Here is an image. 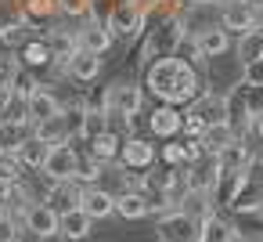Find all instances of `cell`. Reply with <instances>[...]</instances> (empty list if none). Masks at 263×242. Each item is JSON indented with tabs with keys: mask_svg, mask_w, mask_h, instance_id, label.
<instances>
[{
	"mask_svg": "<svg viewBox=\"0 0 263 242\" xmlns=\"http://www.w3.org/2000/svg\"><path fill=\"white\" fill-rule=\"evenodd\" d=\"M202 238V220L180 213L177 206L159 213L155 220V242H198Z\"/></svg>",
	"mask_w": 263,
	"mask_h": 242,
	"instance_id": "cell-1",
	"label": "cell"
},
{
	"mask_svg": "<svg viewBox=\"0 0 263 242\" xmlns=\"http://www.w3.org/2000/svg\"><path fill=\"white\" fill-rule=\"evenodd\" d=\"M259 206H263V155H252L241 170V184L227 210L238 213V210H259Z\"/></svg>",
	"mask_w": 263,
	"mask_h": 242,
	"instance_id": "cell-2",
	"label": "cell"
},
{
	"mask_svg": "<svg viewBox=\"0 0 263 242\" xmlns=\"http://www.w3.org/2000/svg\"><path fill=\"white\" fill-rule=\"evenodd\" d=\"M177 73H180V55L155 58V62L144 69V91H148L155 101H166V105H170V94H173Z\"/></svg>",
	"mask_w": 263,
	"mask_h": 242,
	"instance_id": "cell-3",
	"label": "cell"
},
{
	"mask_svg": "<svg viewBox=\"0 0 263 242\" xmlns=\"http://www.w3.org/2000/svg\"><path fill=\"white\" fill-rule=\"evenodd\" d=\"M155 163H159V155H155V145H152L148 137H141V134H126V137H123L119 159H116L119 170H126V174H144V170L155 166Z\"/></svg>",
	"mask_w": 263,
	"mask_h": 242,
	"instance_id": "cell-4",
	"label": "cell"
},
{
	"mask_svg": "<svg viewBox=\"0 0 263 242\" xmlns=\"http://www.w3.org/2000/svg\"><path fill=\"white\" fill-rule=\"evenodd\" d=\"M187 40H191V47L198 51L202 62H209V58H223V55L231 51V33H227L220 22H209V26L187 33Z\"/></svg>",
	"mask_w": 263,
	"mask_h": 242,
	"instance_id": "cell-5",
	"label": "cell"
},
{
	"mask_svg": "<svg viewBox=\"0 0 263 242\" xmlns=\"http://www.w3.org/2000/svg\"><path fill=\"white\" fill-rule=\"evenodd\" d=\"M76 44H80V51H90V55H108V47L116 44V37L108 33V26H105V19L101 15H87L80 26H76Z\"/></svg>",
	"mask_w": 263,
	"mask_h": 242,
	"instance_id": "cell-6",
	"label": "cell"
},
{
	"mask_svg": "<svg viewBox=\"0 0 263 242\" xmlns=\"http://www.w3.org/2000/svg\"><path fill=\"white\" fill-rule=\"evenodd\" d=\"M216 174H220V163L216 155H198L191 163L180 166V177H184V192H209L213 195V184H216Z\"/></svg>",
	"mask_w": 263,
	"mask_h": 242,
	"instance_id": "cell-7",
	"label": "cell"
},
{
	"mask_svg": "<svg viewBox=\"0 0 263 242\" xmlns=\"http://www.w3.org/2000/svg\"><path fill=\"white\" fill-rule=\"evenodd\" d=\"M76 166H80V152L65 141V145H51V152H47L40 174H44L47 181H76Z\"/></svg>",
	"mask_w": 263,
	"mask_h": 242,
	"instance_id": "cell-8",
	"label": "cell"
},
{
	"mask_svg": "<svg viewBox=\"0 0 263 242\" xmlns=\"http://www.w3.org/2000/svg\"><path fill=\"white\" fill-rule=\"evenodd\" d=\"M18 224H22V231H29V235H36V238H58V213L47 206V202H29L22 213H18Z\"/></svg>",
	"mask_w": 263,
	"mask_h": 242,
	"instance_id": "cell-9",
	"label": "cell"
},
{
	"mask_svg": "<svg viewBox=\"0 0 263 242\" xmlns=\"http://www.w3.org/2000/svg\"><path fill=\"white\" fill-rule=\"evenodd\" d=\"M202 91H205V87H202V73H198V65H195V62H187V58L180 55V73H177V83H173L170 105L187 109V105H191Z\"/></svg>",
	"mask_w": 263,
	"mask_h": 242,
	"instance_id": "cell-10",
	"label": "cell"
},
{
	"mask_svg": "<svg viewBox=\"0 0 263 242\" xmlns=\"http://www.w3.org/2000/svg\"><path fill=\"white\" fill-rule=\"evenodd\" d=\"M180 123H184V109H177V105L159 101V105L148 112V134H152V137H159V141L180 137Z\"/></svg>",
	"mask_w": 263,
	"mask_h": 242,
	"instance_id": "cell-11",
	"label": "cell"
},
{
	"mask_svg": "<svg viewBox=\"0 0 263 242\" xmlns=\"http://www.w3.org/2000/svg\"><path fill=\"white\" fill-rule=\"evenodd\" d=\"M47 44H51V65H54V73L58 76H65V62L80 51V44H76V29H69V26H58V29H47V37H44Z\"/></svg>",
	"mask_w": 263,
	"mask_h": 242,
	"instance_id": "cell-12",
	"label": "cell"
},
{
	"mask_svg": "<svg viewBox=\"0 0 263 242\" xmlns=\"http://www.w3.org/2000/svg\"><path fill=\"white\" fill-rule=\"evenodd\" d=\"M80 210L90 217V220H108L116 213V195L101 184H87L80 192Z\"/></svg>",
	"mask_w": 263,
	"mask_h": 242,
	"instance_id": "cell-13",
	"label": "cell"
},
{
	"mask_svg": "<svg viewBox=\"0 0 263 242\" xmlns=\"http://www.w3.org/2000/svg\"><path fill=\"white\" fill-rule=\"evenodd\" d=\"M80 192H83V184H76V181H47V192H44L40 202H47L62 217V213H69V210L80 206Z\"/></svg>",
	"mask_w": 263,
	"mask_h": 242,
	"instance_id": "cell-14",
	"label": "cell"
},
{
	"mask_svg": "<svg viewBox=\"0 0 263 242\" xmlns=\"http://www.w3.org/2000/svg\"><path fill=\"white\" fill-rule=\"evenodd\" d=\"M58 112H62V101H58V94H54L47 83H40V87L26 98V116H29L33 127L44 123V119H51V116H58Z\"/></svg>",
	"mask_w": 263,
	"mask_h": 242,
	"instance_id": "cell-15",
	"label": "cell"
},
{
	"mask_svg": "<svg viewBox=\"0 0 263 242\" xmlns=\"http://www.w3.org/2000/svg\"><path fill=\"white\" fill-rule=\"evenodd\" d=\"M231 37H245L256 29V11L249 4H220V19H216Z\"/></svg>",
	"mask_w": 263,
	"mask_h": 242,
	"instance_id": "cell-16",
	"label": "cell"
},
{
	"mask_svg": "<svg viewBox=\"0 0 263 242\" xmlns=\"http://www.w3.org/2000/svg\"><path fill=\"white\" fill-rule=\"evenodd\" d=\"M187 116H195L202 127H213V123H223V94H213V91H202L187 109Z\"/></svg>",
	"mask_w": 263,
	"mask_h": 242,
	"instance_id": "cell-17",
	"label": "cell"
},
{
	"mask_svg": "<svg viewBox=\"0 0 263 242\" xmlns=\"http://www.w3.org/2000/svg\"><path fill=\"white\" fill-rule=\"evenodd\" d=\"M101 76V55H90V51H76L69 62H65V80H76V83H90Z\"/></svg>",
	"mask_w": 263,
	"mask_h": 242,
	"instance_id": "cell-18",
	"label": "cell"
},
{
	"mask_svg": "<svg viewBox=\"0 0 263 242\" xmlns=\"http://www.w3.org/2000/svg\"><path fill=\"white\" fill-rule=\"evenodd\" d=\"M119 145H123V134L119 130H101L94 137H87V155L108 166V163L119 159Z\"/></svg>",
	"mask_w": 263,
	"mask_h": 242,
	"instance_id": "cell-19",
	"label": "cell"
},
{
	"mask_svg": "<svg viewBox=\"0 0 263 242\" xmlns=\"http://www.w3.org/2000/svg\"><path fill=\"white\" fill-rule=\"evenodd\" d=\"M231 228H234V238L241 242H263V206L231 213Z\"/></svg>",
	"mask_w": 263,
	"mask_h": 242,
	"instance_id": "cell-20",
	"label": "cell"
},
{
	"mask_svg": "<svg viewBox=\"0 0 263 242\" xmlns=\"http://www.w3.org/2000/svg\"><path fill=\"white\" fill-rule=\"evenodd\" d=\"M58 235H62V238H69V242H83V238H90V235H94V220L76 206V210H69V213H62V217H58Z\"/></svg>",
	"mask_w": 263,
	"mask_h": 242,
	"instance_id": "cell-21",
	"label": "cell"
},
{
	"mask_svg": "<svg viewBox=\"0 0 263 242\" xmlns=\"http://www.w3.org/2000/svg\"><path fill=\"white\" fill-rule=\"evenodd\" d=\"M47 152H51V145H44V141H40V137H33V134H29L26 141H18V145H15V159H18L22 174H26V170H29V174H33V170H40V166H44V159H47Z\"/></svg>",
	"mask_w": 263,
	"mask_h": 242,
	"instance_id": "cell-22",
	"label": "cell"
},
{
	"mask_svg": "<svg viewBox=\"0 0 263 242\" xmlns=\"http://www.w3.org/2000/svg\"><path fill=\"white\" fill-rule=\"evenodd\" d=\"M33 22L26 19V15H18V19H8V22H0V47H8V51H18L26 40H33Z\"/></svg>",
	"mask_w": 263,
	"mask_h": 242,
	"instance_id": "cell-23",
	"label": "cell"
},
{
	"mask_svg": "<svg viewBox=\"0 0 263 242\" xmlns=\"http://www.w3.org/2000/svg\"><path fill=\"white\" fill-rule=\"evenodd\" d=\"M116 213H119L123 220H144L152 210H148V199H144L141 188H126V192L116 195Z\"/></svg>",
	"mask_w": 263,
	"mask_h": 242,
	"instance_id": "cell-24",
	"label": "cell"
},
{
	"mask_svg": "<svg viewBox=\"0 0 263 242\" xmlns=\"http://www.w3.org/2000/svg\"><path fill=\"white\" fill-rule=\"evenodd\" d=\"M18 62L26 65V69H47L54 58H51V44L44 40V37H33V40H26L22 47H18Z\"/></svg>",
	"mask_w": 263,
	"mask_h": 242,
	"instance_id": "cell-25",
	"label": "cell"
},
{
	"mask_svg": "<svg viewBox=\"0 0 263 242\" xmlns=\"http://www.w3.org/2000/svg\"><path fill=\"white\" fill-rule=\"evenodd\" d=\"M249 159H252V148H249V141H245V137H234V141L216 155L220 170H231V174H241Z\"/></svg>",
	"mask_w": 263,
	"mask_h": 242,
	"instance_id": "cell-26",
	"label": "cell"
},
{
	"mask_svg": "<svg viewBox=\"0 0 263 242\" xmlns=\"http://www.w3.org/2000/svg\"><path fill=\"white\" fill-rule=\"evenodd\" d=\"M62 123H65L69 141H83V127H87V101H83V98H76V101L62 105Z\"/></svg>",
	"mask_w": 263,
	"mask_h": 242,
	"instance_id": "cell-27",
	"label": "cell"
},
{
	"mask_svg": "<svg viewBox=\"0 0 263 242\" xmlns=\"http://www.w3.org/2000/svg\"><path fill=\"white\" fill-rule=\"evenodd\" d=\"M177 210H180V213H187V217H195V220H205L209 213H216V206H213V195H209V192H184V195L177 199Z\"/></svg>",
	"mask_w": 263,
	"mask_h": 242,
	"instance_id": "cell-28",
	"label": "cell"
},
{
	"mask_svg": "<svg viewBox=\"0 0 263 242\" xmlns=\"http://www.w3.org/2000/svg\"><path fill=\"white\" fill-rule=\"evenodd\" d=\"M234 137H238V134H234L227 123H213V127H205V130H202V137H198V141H202V148H205L209 155H220Z\"/></svg>",
	"mask_w": 263,
	"mask_h": 242,
	"instance_id": "cell-29",
	"label": "cell"
},
{
	"mask_svg": "<svg viewBox=\"0 0 263 242\" xmlns=\"http://www.w3.org/2000/svg\"><path fill=\"white\" fill-rule=\"evenodd\" d=\"M198 242H238V238H234V228H231L227 217L209 213V217L202 220V238H198Z\"/></svg>",
	"mask_w": 263,
	"mask_h": 242,
	"instance_id": "cell-30",
	"label": "cell"
},
{
	"mask_svg": "<svg viewBox=\"0 0 263 242\" xmlns=\"http://www.w3.org/2000/svg\"><path fill=\"white\" fill-rule=\"evenodd\" d=\"M234 55H238V62H241V65H249V62H259V58H263V33H259V29H252V33L238 37V44H234Z\"/></svg>",
	"mask_w": 263,
	"mask_h": 242,
	"instance_id": "cell-31",
	"label": "cell"
},
{
	"mask_svg": "<svg viewBox=\"0 0 263 242\" xmlns=\"http://www.w3.org/2000/svg\"><path fill=\"white\" fill-rule=\"evenodd\" d=\"M33 137H40L44 145H65V141H69V134H65L62 112H58V116H51V119H44V123H36V127H33Z\"/></svg>",
	"mask_w": 263,
	"mask_h": 242,
	"instance_id": "cell-32",
	"label": "cell"
},
{
	"mask_svg": "<svg viewBox=\"0 0 263 242\" xmlns=\"http://www.w3.org/2000/svg\"><path fill=\"white\" fill-rule=\"evenodd\" d=\"M36 87H40V80L33 76V69H26V65L18 62V65L11 69V80H8V91H11V94H18V98H29V94H33Z\"/></svg>",
	"mask_w": 263,
	"mask_h": 242,
	"instance_id": "cell-33",
	"label": "cell"
},
{
	"mask_svg": "<svg viewBox=\"0 0 263 242\" xmlns=\"http://www.w3.org/2000/svg\"><path fill=\"white\" fill-rule=\"evenodd\" d=\"M22 15L29 22H51L58 15V0H22Z\"/></svg>",
	"mask_w": 263,
	"mask_h": 242,
	"instance_id": "cell-34",
	"label": "cell"
},
{
	"mask_svg": "<svg viewBox=\"0 0 263 242\" xmlns=\"http://www.w3.org/2000/svg\"><path fill=\"white\" fill-rule=\"evenodd\" d=\"M155 155H159L162 166H173V170H180V166L187 163V155H184V141H180V137H170L162 148H155Z\"/></svg>",
	"mask_w": 263,
	"mask_h": 242,
	"instance_id": "cell-35",
	"label": "cell"
},
{
	"mask_svg": "<svg viewBox=\"0 0 263 242\" xmlns=\"http://www.w3.org/2000/svg\"><path fill=\"white\" fill-rule=\"evenodd\" d=\"M105 174V163L90 159V155H80V166H76V184H98V177Z\"/></svg>",
	"mask_w": 263,
	"mask_h": 242,
	"instance_id": "cell-36",
	"label": "cell"
},
{
	"mask_svg": "<svg viewBox=\"0 0 263 242\" xmlns=\"http://www.w3.org/2000/svg\"><path fill=\"white\" fill-rule=\"evenodd\" d=\"M101 130H108V116H105L94 101H87V127H83V141H87V137H94V134H101Z\"/></svg>",
	"mask_w": 263,
	"mask_h": 242,
	"instance_id": "cell-37",
	"label": "cell"
},
{
	"mask_svg": "<svg viewBox=\"0 0 263 242\" xmlns=\"http://www.w3.org/2000/svg\"><path fill=\"white\" fill-rule=\"evenodd\" d=\"M238 87H241V101H245L249 116L256 119L263 112V87H252V83H241V80H238Z\"/></svg>",
	"mask_w": 263,
	"mask_h": 242,
	"instance_id": "cell-38",
	"label": "cell"
},
{
	"mask_svg": "<svg viewBox=\"0 0 263 242\" xmlns=\"http://www.w3.org/2000/svg\"><path fill=\"white\" fill-rule=\"evenodd\" d=\"M241 83L263 87V58H259V62H249V65H241Z\"/></svg>",
	"mask_w": 263,
	"mask_h": 242,
	"instance_id": "cell-39",
	"label": "cell"
},
{
	"mask_svg": "<svg viewBox=\"0 0 263 242\" xmlns=\"http://www.w3.org/2000/svg\"><path fill=\"white\" fill-rule=\"evenodd\" d=\"M18 65V55H11V58H0V87H8V80H11V69Z\"/></svg>",
	"mask_w": 263,
	"mask_h": 242,
	"instance_id": "cell-40",
	"label": "cell"
},
{
	"mask_svg": "<svg viewBox=\"0 0 263 242\" xmlns=\"http://www.w3.org/2000/svg\"><path fill=\"white\" fill-rule=\"evenodd\" d=\"M209 4H216V0H177V8H184V11H198V8H209Z\"/></svg>",
	"mask_w": 263,
	"mask_h": 242,
	"instance_id": "cell-41",
	"label": "cell"
},
{
	"mask_svg": "<svg viewBox=\"0 0 263 242\" xmlns=\"http://www.w3.org/2000/svg\"><path fill=\"white\" fill-rule=\"evenodd\" d=\"M252 134H256V137H259V141H263V112H259V116H256V119H252Z\"/></svg>",
	"mask_w": 263,
	"mask_h": 242,
	"instance_id": "cell-42",
	"label": "cell"
},
{
	"mask_svg": "<svg viewBox=\"0 0 263 242\" xmlns=\"http://www.w3.org/2000/svg\"><path fill=\"white\" fill-rule=\"evenodd\" d=\"M15 242H47V238H36V235H29V231H18Z\"/></svg>",
	"mask_w": 263,
	"mask_h": 242,
	"instance_id": "cell-43",
	"label": "cell"
},
{
	"mask_svg": "<svg viewBox=\"0 0 263 242\" xmlns=\"http://www.w3.org/2000/svg\"><path fill=\"white\" fill-rule=\"evenodd\" d=\"M241 4H249L252 11H259V8H263V0H241Z\"/></svg>",
	"mask_w": 263,
	"mask_h": 242,
	"instance_id": "cell-44",
	"label": "cell"
},
{
	"mask_svg": "<svg viewBox=\"0 0 263 242\" xmlns=\"http://www.w3.org/2000/svg\"><path fill=\"white\" fill-rule=\"evenodd\" d=\"M4 217H11V210H8V202H0V220Z\"/></svg>",
	"mask_w": 263,
	"mask_h": 242,
	"instance_id": "cell-45",
	"label": "cell"
},
{
	"mask_svg": "<svg viewBox=\"0 0 263 242\" xmlns=\"http://www.w3.org/2000/svg\"><path fill=\"white\" fill-rule=\"evenodd\" d=\"M216 4H241V0H216Z\"/></svg>",
	"mask_w": 263,
	"mask_h": 242,
	"instance_id": "cell-46",
	"label": "cell"
},
{
	"mask_svg": "<svg viewBox=\"0 0 263 242\" xmlns=\"http://www.w3.org/2000/svg\"><path fill=\"white\" fill-rule=\"evenodd\" d=\"M0 127H4V112H0Z\"/></svg>",
	"mask_w": 263,
	"mask_h": 242,
	"instance_id": "cell-47",
	"label": "cell"
}]
</instances>
